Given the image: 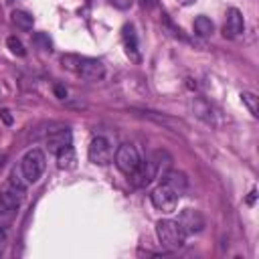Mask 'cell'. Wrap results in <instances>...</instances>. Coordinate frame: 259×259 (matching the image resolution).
I'll return each instance as SVG.
<instances>
[{
	"label": "cell",
	"mask_w": 259,
	"mask_h": 259,
	"mask_svg": "<svg viewBox=\"0 0 259 259\" xmlns=\"http://www.w3.org/2000/svg\"><path fill=\"white\" fill-rule=\"evenodd\" d=\"M109 2H111V6L117 8V10H127V8H132V4H134V0H109Z\"/></svg>",
	"instance_id": "cell-22"
},
{
	"label": "cell",
	"mask_w": 259,
	"mask_h": 259,
	"mask_svg": "<svg viewBox=\"0 0 259 259\" xmlns=\"http://www.w3.org/2000/svg\"><path fill=\"white\" fill-rule=\"evenodd\" d=\"M241 101L245 103V107L249 109V113H251L253 117H257V115H259V97H257L255 93L243 91V93H241Z\"/></svg>",
	"instance_id": "cell-18"
},
{
	"label": "cell",
	"mask_w": 259,
	"mask_h": 259,
	"mask_svg": "<svg viewBox=\"0 0 259 259\" xmlns=\"http://www.w3.org/2000/svg\"><path fill=\"white\" fill-rule=\"evenodd\" d=\"M26 180L20 174V168L12 170V174L0 184V225L8 223L14 212L18 210V206L24 200L26 194Z\"/></svg>",
	"instance_id": "cell-1"
},
{
	"label": "cell",
	"mask_w": 259,
	"mask_h": 259,
	"mask_svg": "<svg viewBox=\"0 0 259 259\" xmlns=\"http://www.w3.org/2000/svg\"><path fill=\"white\" fill-rule=\"evenodd\" d=\"M77 73H79L85 81H99V79H103V75H105V67H103V63L97 61V59L81 57V63H79Z\"/></svg>",
	"instance_id": "cell-8"
},
{
	"label": "cell",
	"mask_w": 259,
	"mask_h": 259,
	"mask_svg": "<svg viewBox=\"0 0 259 259\" xmlns=\"http://www.w3.org/2000/svg\"><path fill=\"white\" fill-rule=\"evenodd\" d=\"M0 117H2V121H4L6 125H12V115H10L8 109H0Z\"/></svg>",
	"instance_id": "cell-24"
},
{
	"label": "cell",
	"mask_w": 259,
	"mask_h": 259,
	"mask_svg": "<svg viewBox=\"0 0 259 259\" xmlns=\"http://www.w3.org/2000/svg\"><path fill=\"white\" fill-rule=\"evenodd\" d=\"M243 30H245V20H243L241 10L229 8V10H227V22H225V28H223L225 38H235V36H239Z\"/></svg>",
	"instance_id": "cell-9"
},
{
	"label": "cell",
	"mask_w": 259,
	"mask_h": 259,
	"mask_svg": "<svg viewBox=\"0 0 259 259\" xmlns=\"http://www.w3.org/2000/svg\"><path fill=\"white\" fill-rule=\"evenodd\" d=\"M144 8H156L158 6V0H140Z\"/></svg>",
	"instance_id": "cell-26"
},
{
	"label": "cell",
	"mask_w": 259,
	"mask_h": 259,
	"mask_svg": "<svg viewBox=\"0 0 259 259\" xmlns=\"http://www.w3.org/2000/svg\"><path fill=\"white\" fill-rule=\"evenodd\" d=\"M156 235H158V241L162 247L170 249V251H176V249H182L184 243H186V233L182 231L180 223L174 221V219H162L156 223Z\"/></svg>",
	"instance_id": "cell-2"
},
{
	"label": "cell",
	"mask_w": 259,
	"mask_h": 259,
	"mask_svg": "<svg viewBox=\"0 0 259 259\" xmlns=\"http://www.w3.org/2000/svg\"><path fill=\"white\" fill-rule=\"evenodd\" d=\"M10 16H12V24H14L16 28H20V30H30L32 24H34L32 14H28L26 10H12Z\"/></svg>",
	"instance_id": "cell-15"
},
{
	"label": "cell",
	"mask_w": 259,
	"mask_h": 259,
	"mask_svg": "<svg viewBox=\"0 0 259 259\" xmlns=\"http://www.w3.org/2000/svg\"><path fill=\"white\" fill-rule=\"evenodd\" d=\"M178 223L182 227V231L186 235H192V233H200L204 229V217L196 210V208H184L178 217Z\"/></svg>",
	"instance_id": "cell-7"
},
{
	"label": "cell",
	"mask_w": 259,
	"mask_h": 259,
	"mask_svg": "<svg viewBox=\"0 0 259 259\" xmlns=\"http://www.w3.org/2000/svg\"><path fill=\"white\" fill-rule=\"evenodd\" d=\"M6 47H8L10 53L16 55V57H24V55H26V49H24L22 40L16 38V36H8V38H6Z\"/></svg>",
	"instance_id": "cell-20"
},
{
	"label": "cell",
	"mask_w": 259,
	"mask_h": 259,
	"mask_svg": "<svg viewBox=\"0 0 259 259\" xmlns=\"http://www.w3.org/2000/svg\"><path fill=\"white\" fill-rule=\"evenodd\" d=\"M162 184H166V186L172 188L178 196H182V194L186 192V188H188V178H186V174H182V172L166 170V172L162 174Z\"/></svg>",
	"instance_id": "cell-13"
},
{
	"label": "cell",
	"mask_w": 259,
	"mask_h": 259,
	"mask_svg": "<svg viewBox=\"0 0 259 259\" xmlns=\"http://www.w3.org/2000/svg\"><path fill=\"white\" fill-rule=\"evenodd\" d=\"M79 63H81V57L79 55H63L61 57V65L69 71H77L79 69Z\"/></svg>",
	"instance_id": "cell-21"
},
{
	"label": "cell",
	"mask_w": 259,
	"mask_h": 259,
	"mask_svg": "<svg viewBox=\"0 0 259 259\" xmlns=\"http://www.w3.org/2000/svg\"><path fill=\"white\" fill-rule=\"evenodd\" d=\"M194 32H196L198 36H210V34L214 32L212 20H210L208 16H204V14L196 16V18H194Z\"/></svg>",
	"instance_id": "cell-16"
},
{
	"label": "cell",
	"mask_w": 259,
	"mask_h": 259,
	"mask_svg": "<svg viewBox=\"0 0 259 259\" xmlns=\"http://www.w3.org/2000/svg\"><path fill=\"white\" fill-rule=\"evenodd\" d=\"M178 194L172 190V188H168L166 184H160V186H156L154 190H152V194H150V200H152V204H154V208H158L160 212H174L176 210V204H178Z\"/></svg>",
	"instance_id": "cell-6"
},
{
	"label": "cell",
	"mask_w": 259,
	"mask_h": 259,
	"mask_svg": "<svg viewBox=\"0 0 259 259\" xmlns=\"http://www.w3.org/2000/svg\"><path fill=\"white\" fill-rule=\"evenodd\" d=\"M154 178H158L156 176V170H154V166H152V162L150 160H146V162H140V166L130 174V180H132V184L134 186H138V188H142V186H148Z\"/></svg>",
	"instance_id": "cell-11"
},
{
	"label": "cell",
	"mask_w": 259,
	"mask_h": 259,
	"mask_svg": "<svg viewBox=\"0 0 259 259\" xmlns=\"http://www.w3.org/2000/svg\"><path fill=\"white\" fill-rule=\"evenodd\" d=\"M87 156H89V160L93 164L105 166V164H109L113 160V146H111V142L105 136H97V138L91 140L89 150H87Z\"/></svg>",
	"instance_id": "cell-4"
},
{
	"label": "cell",
	"mask_w": 259,
	"mask_h": 259,
	"mask_svg": "<svg viewBox=\"0 0 259 259\" xmlns=\"http://www.w3.org/2000/svg\"><path fill=\"white\" fill-rule=\"evenodd\" d=\"M57 164H59L61 170H71V168H75L77 156H75L73 146H67V148H63V150L57 152Z\"/></svg>",
	"instance_id": "cell-14"
},
{
	"label": "cell",
	"mask_w": 259,
	"mask_h": 259,
	"mask_svg": "<svg viewBox=\"0 0 259 259\" xmlns=\"http://www.w3.org/2000/svg\"><path fill=\"white\" fill-rule=\"evenodd\" d=\"M121 36H123V47H125V55L132 59V61H140V45H138V34H136V28L134 24H125L123 30H121Z\"/></svg>",
	"instance_id": "cell-12"
},
{
	"label": "cell",
	"mask_w": 259,
	"mask_h": 259,
	"mask_svg": "<svg viewBox=\"0 0 259 259\" xmlns=\"http://www.w3.org/2000/svg\"><path fill=\"white\" fill-rule=\"evenodd\" d=\"M6 245H8V235H6V231H4V227L0 225V255L4 253V249H6Z\"/></svg>",
	"instance_id": "cell-23"
},
{
	"label": "cell",
	"mask_w": 259,
	"mask_h": 259,
	"mask_svg": "<svg viewBox=\"0 0 259 259\" xmlns=\"http://www.w3.org/2000/svg\"><path fill=\"white\" fill-rule=\"evenodd\" d=\"M45 166H47V158H45V152L40 148H32L28 150L22 158H20V174L22 178L26 180V184H34L42 172H45Z\"/></svg>",
	"instance_id": "cell-3"
},
{
	"label": "cell",
	"mask_w": 259,
	"mask_h": 259,
	"mask_svg": "<svg viewBox=\"0 0 259 259\" xmlns=\"http://www.w3.org/2000/svg\"><path fill=\"white\" fill-rule=\"evenodd\" d=\"M71 130L69 127H59V130H51L49 136H47V146H49V152H59L67 146H71Z\"/></svg>",
	"instance_id": "cell-10"
},
{
	"label": "cell",
	"mask_w": 259,
	"mask_h": 259,
	"mask_svg": "<svg viewBox=\"0 0 259 259\" xmlns=\"http://www.w3.org/2000/svg\"><path fill=\"white\" fill-rule=\"evenodd\" d=\"M194 2H196V0H180V4H182V6H192Z\"/></svg>",
	"instance_id": "cell-28"
},
{
	"label": "cell",
	"mask_w": 259,
	"mask_h": 259,
	"mask_svg": "<svg viewBox=\"0 0 259 259\" xmlns=\"http://www.w3.org/2000/svg\"><path fill=\"white\" fill-rule=\"evenodd\" d=\"M32 45L40 51H53V40L49 38L47 32H34L32 34Z\"/></svg>",
	"instance_id": "cell-19"
},
{
	"label": "cell",
	"mask_w": 259,
	"mask_h": 259,
	"mask_svg": "<svg viewBox=\"0 0 259 259\" xmlns=\"http://www.w3.org/2000/svg\"><path fill=\"white\" fill-rule=\"evenodd\" d=\"M192 107H194V113L200 117V119H204L206 123H212L214 125V115H212V107L204 101V99H196L194 103H192Z\"/></svg>",
	"instance_id": "cell-17"
},
{
	"label": "cell",
	"mask_w": 259,
	"mask_h": 259,
	"mask_svg": "<svg viewBox=\"0 0 259 259\" xmlns=\"http://www.w3.org/2000/svg\"><path fill=\"white\" fill-rule=\"evenodd\" d=\"M55 95H57L59 99H65V97H67V89H65L63 85H55Z\"/></svg>",
	"instance_id": "cell-25"
},
{
	"label": "cell",
	"mask_w": 259,
	"mask_h": 259,
	"mask_svg": "<svg viewBox=\"0 0 259 259\" xmlns=\"http://www.w3.org/2000/svg\"><path fill=\"white\" fill-rule=\"evenodd\" d=\"M255 194H257L255 190H251V192H249V196H247V204H253V202H255Z\"/></svg>",
	"instance_id": "cell-27"
},
{
	"label": "cell",
	"mask_w": 259,
	"mask_h": 259,
	"mask_svg": "<svg viewBox=\"0 0 259 259\" xmlns=\"http://www.w3.org/2000/svg\"><path fill=\"white\" fill-rule=\"evenodd\" d=\"M113 160H115V166H117L123 174H127V176H130V174L140 166V162H142V158H140L136 146H132V144H121V146L117 148V152L113 154Z\"/></svg>",
	"instance_id": "cell-5"
}]
</instances>
